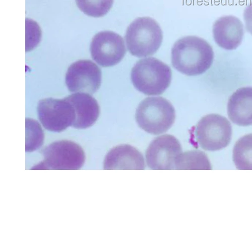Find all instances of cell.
I'll list each match as a JSON object with an SVG mask.
<instances>
[{
    "label": "cell",
    "instance_id": "cell-1",
    "mask_svg": "<svg viewBox=\"0 0 252 252\" xmlns=\"http://www.w3.org/2000/svg\"><path fill=\"white\" fill-rule=\"evenodd\" d=\"M214 59L212 47L205 39L187 36L178 40L172 50V63L179 72L189 76L205 73Z\"/></svg>",
    "mask_w": 252,
    "mask_h": 252
},
{
    "label": "cell",
    "instance_id": "cell-2",
    "mask_svg": "<svg viewBox=\"0 0 252 252\" xmlns=\"http://www.w3.org/2000/svg\"><path fill=\"white\" fill-rule=\"evenodd\" d=\"M171 68L153 57L140 60L133 67L131 79L135 89L147 95L162 94L171 85Z\"/></svg>",
    "mask_w": 252,
    "mask_h": 252
},
{
    "label": "cell",
    "instance_id": "cell-3",
    "mask_svg": "<svg viewBox=\"0 0 252 252\" xmlns=\"http://www.w3.org/2000/svg\"><path fill=\"white\" fill-rule=\"evenodd\" d=\"M130 53L138 58L154 55L162 42V31L156 21L149 17H139L130 25L125 34Z\"/></svg>",
    "mask_w": 252,
    "mask_h": 252
},
{
    "label": "cell",
    "instance_id": "cell-4",
    "mask_svg": "<svg viewBox=\"0 0 252 252\" xmlns=\"http://www.w3.org/2000/svg\"><path fill=\"white\" fill-rule=\"evenodd\" d=\"M135 119L141 129L152 134L159 135L172 127L176 112L169 100L162 97H151L140 102Z\"/></svg>",
    "mask_w": 252,
    "mask_h": 252
},
{
    "label": "cell",
    "instance_id": "cell-5",
    "mask_svg": "<svg viewBox=\"0 0 252 252\" xmlns=\"http://www.w3.org/2000/svg\"><path fill=\"white\" fill-rule=\"evenodd\" d=\"M44 159L32 170H78L86 161L81 147L69 140L58 141L49 145L43 151Z\"/></svg>",
    "mask_w": 252,
    "mask_h": 252
},
{
    "label": "cell",
    "instance_id": "cell-6",
    "mask_svg": "<svg viewBox=\"0 0 252 252\" xmlns=\"http://www.w3.org/2000/svg\"><path fill=\"white\" fill-rule=\"evenodd\" d=\"M194 135L202 149L210 152L220 151L225 148L232 139V125L222 116L209 114L197 123Z\"/></svg>",
    "mask_w": 252,
    "mask_h": 252
},
{
    "label": "cell",
    "instance_id": "cell-7",
    "mask_svg": "<svg viewBox=\"0 0 252 252\" xmlns=\"http://www.w3.org/2000/svg\"><path fill=\"white\" fill-rule=\"evenodd\" d=\"M38 118L48 131L61 132L73 126L76 115L73 106L65 97L59 99L48 98L40 100L37 107Z\"/></svg>",
    "mask_w": 252,
    "mask_h": 252
},
{
    "label": "cell",
    "instance_id": "cell-8",
    "mask_svg": "<svg viewBox=\"0 0 252 252\" xmlns=\"http://www.w3.org/2000/svg\"><path fill=\"white\" fill-rule=\"evenodd\" d=\"M182 153V146L175 137L163 135L150 144L146 152V162L152 170H174Z\"/></svg>",
    "mask_w": 252,
    "mask_h": 252
},
{
    "label": "cell",
    "instance_id": "cell-9",
    "mask_svg": "<svg viewBox=\"0 0 252 252\" xmlns=\"http://www.w3.org/2000/svg\"><path fill=\"white\" fill-rule=\"evenodd\" d=\"M91 51L93 59L103 67L115 66L124 58L126 53L122 37L111 31H103L93 39Z\"/></svg>",
    "mask_w": 252,
    "mask_h": 252
},
{
    "label": "cell",
    "instance_id": "cell-10",
    "mask_svg": "<svg viewBox=\"0 0 252 252\" xmlns=\"http://www.w3.org/2000/svg\"><path fill=\"white\" fill-rule=\"evenodd\" d=\"M65 81L70 92L93 94L100 87L101 71L93 62L80 60L69 67Z\"/></svg>",
    "mask_w": 252,
    "mask_h": 252
},
{
    "label": "cell",
    "instance_id": "cell-11",
    "mask_svg": "<svg viewBox=\"0 0 252 252\" xmlns=\"http://www.w3.org/2000/svg\"><path fill=\"white\" fill-rule=\"evenodd\" d=\"M213 32L216 43L226 50H234L238 48L244 36L241 21L232 15L222 16L216 20Z\"/></svg>",
    "mask_w": 252,
    "mask_h": 252
},
{
    "label": "cell",
    "instance_id": "cell-12",
    "mask_svg": "<svg viewBox=\"0 0 252 252\" xmlns=\"http://www.w3.org/2000/svg\"><path fill=\"white\" fill-rule=\"evenodd\" d=\"M145 168L142 154L128 144L115 147L107 154L103 163L104 170H144Z\"/></svg>",
    "mask_w": 252,
    "mask_h": 252
},
{
    "label": "cell",
    "instance_id": "cell-13",
    "mask_svg": "<svg viewBox=\"0 0 252 252\" xmlns=\"http://www.w3.org/2000/svg\"><path fill=\"white\" fill-rule=\"evenodd\" d=\"M74 107L76 119L72 127L86 129L91 127L98 119L100 108L97 100L90 94L77 93L67 97Z\"/></svg>",
    "mask_w": 252,
    "mask_h": 252
},
{
    "label": "cell",
    "instance_id": "cell-14",
    "mask_svg": "<svg viewBox=\"0 0 252 252\" xmlns=\"http://www.w3.org/2000/svg\"><path fill=\"white\" fill-rule=\"evenodd\" d=\"M227 114L230 120L237 125H252V87L239 89L230 96Z\"/></svg>",
    "mask_w": 252,
    "mask_h": 252
},
{
    "label": "cell",
    "instance_id": "cell-15",
    "mask_svg": "<svg viewBox=\"0 0 252 252\" xmlns=\"http://www.w3.org/2000/svg\"><path fill=\"white\" fill-rule=\"evenodd\" d=\"M233 161L237 169L252 170V134L246 135L236 143Z\"/></svg>",
    "mask_w": 252,
    "mask_h": 252
},
{
    "label": "cell",
    "instance_id": "cell-16",
    "mask_svg": "<svg viewBox=\"0 0 252 252\" xmlns=\"http://www.w3.org/2000/svg\"><path fill=\"white\" fill-rule=\"evenodd\" d=\"M176 170H211L212 166L204 153L192 151L182 153L176 166Z\"/></svg>",
    "mask_w": 252,
    "mask_h": 252
},
{
    "label": "cell",
    "instance_id": "cell-17",
    "mask_svg": "<svg viewBox=\"0 0 252 252\" xmlns=\"http://www.w3.org/2000/svg\"><path fill=\"white\" fill-rule=\"evenodd\" d=\"M78 8L90 16L100 17L110 10L114 0H76Z\"/></svg>",
    "mask_w": 252,
    "mask_h": 252
},
{
    "label": "cell",
    "instance_id": "cell-18",
    "mask_svg": "<svg viewBox=\"0 0 252 252\" xmlns=\"http://www.w3.org/2000/svg\"><path fill=\"white\" fill-rule=\"evenodd\" d=\"M44 134L41 126L35 120L26 119V152H32L43 145Z\"/></svg>",
    "mask_w": 252,
    "mask_h": 252
},
{
    "label": "cell",
    "instance_id": "cell-19",
    "mask_svg": "<svg viewBox=\"0 0 252 252\" xmlns=\"http://www.w3.org/2000/svg\"><path fill=\"white\" fill-rule=\"evenodd\" d=\"M244 19L247 32L252 35V2L246 7Z\"/></svg>",
    "mask_w": 252,
    "mask_h": 252
}]
</instances>
